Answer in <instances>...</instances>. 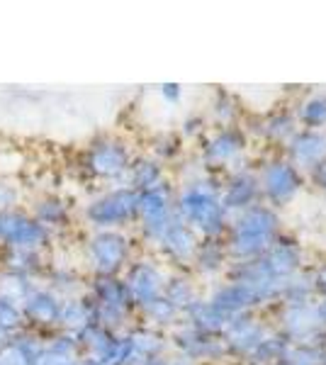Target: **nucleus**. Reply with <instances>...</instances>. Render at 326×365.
Here are the masks:
<instances>
[{"instance_id":"obj_29","label":"nucleus","mask_w":326,"mask_h":365,"mask_svg":"<svg viewBox=\"0 0 326 365\" xmlns=\"http://www.w3.org/2000/svg\"><path fill=\"white\" fill-rule=\"evenodd\" d=\"M34 285H37V280L27 278V275H20V273H13V270L0 268V297L17 304V307L25 302L29 292L34 290Z\"/></svg>"},{"instance_id":"obj_4","label":"nucleus","mask_w":326,"mask_h":365,"mask_svg":"<svg viewBox=\"0 0 326 365\" xmlns=\"http://www.w3.org/2000/svg\"><path fill=\"white\" fill-rule=\"evenodd\" d=\"M86 295L93 302L96 324L110 329V331H124V324L132 317L134 304L127 287H124L122 275H117V278H93L88 282Z\"/></svg>"},{"instance_id":"obj_44","label":"nucleus","mask_w":326,"mask_h":365,"mask_svg":"<svg viewBox=\"0 0 326 365\" xmlns=\"http://www.w3.org/2000/svg\"><path fill=\"white\" fill-rule=\"evenodd\" d=\"M317 312H319V319H322V324L326 327V299H324V302H319V304H317Z\"/></svg>"},{"instance_id":"obj_46","label":"nucleus","mask_w":326,"mask_h":365,"mask_svg":"<svg viewBox=\"0 0 326 365\" xmlns=\"http://www.w3.org/2000/svg\"><path fill=\"white\" fill-rule=\"evenodd\" d=\"M170 365H198V363H193V361H188V358H170Z\"/></svg>"},{"instance_id":"obj_6","label":"nucleus","mask_w":326,"mask_h":365,"mask_svg":"<svg viewBox=\"0 0 326 365\" xmlns=\"http://www.w3.org/2000/svg\"><path fill=\"white\" fill-rule=\"evenodd\" d=\"M136 200L139 192H134L132 187H112L103 195L93 197L83 207V217L93 229H120L129 222H136Z\"/></svg>"},{"instance_id":"obj_39","label":"nucleus","mask_w":326,"mask_h":365,"mask_svg":"<svg viewBox=\"0 0 326 365\" xmlns=\"http://www.w3.org/2000/svg\"><path fill=\"white\" fill-rule=\"evenodd\" d=\"M153 151H156V156L158 158H170L173 154H178V139L175 137H170V134H165V137H161L153 144Z\"/></svg>"},{"instance_id":"obj_7","label":"nucleus","mask_w":326,"mask_h":365,"mask_svg":"<svg viewBox=\"0 0 326 365\" xmlns=\"http://www.w3.org/2000/svg\"><path fill=\"white\" fill-rule=\"evenodd\" d=\"M175 217V195L170 190L168 182L151 187V190L139 192L136 200V222L141 227L146 241L158 244V239L163 237V232Z\"/></svg>"},{"instance_id":"obj_3","label":"nucleus","mask_w":326,"mask_h":365,"mask_svg":"<svg viewBox=\"0 0 326 365\" xmlns=\"http://www.w3.org/2000/svg\"><path fill=\"white\" fill-rule=\"evenodd\" d=\"M86 263L93 278H117L132 258V241L120 229H96L86 241Z\"/></svg>"},{"instance_id":"obj_17","label":"nucleus","mask_w":326,"mask_h":365,"mask_svg":"<svg viewBox=\"0 0 326 365\" xmlns=\"http://www.w3.org/2000/svg\"><path fill=\"white\" fill-rule=\"evenodd\" d=\"M158 249L165 258H170L173 263H188L195 258V251L200 246V239L195 234V229H190L183 220L173 217V222L168 225V229L163 232V237L158 239Z\"/></svg>"},{"instance_id":"obj_33","label":"nucleus","mask_w":326,"mask_h":365,"mask_svg":"<svg viewBox=\"0 0 326 365\" xmlns=\"http://www.w3.org/2000/svg\"><path fill=\"white\" fill-rule=\"evenodd\" d=\"M314 295V285H312V275H292L285 282V290H282V299L285 304H295V302H310Z\"/></svg>"},{"instance_id":"obj_10","label":"nucleus","mask_w":326,"mask_h":365,"mask_svg":"<svg viewBox=\"0 0 326 365\" xmlns=\"http://www.w3.org/2000/svg\"><path fill=\"white\" fill-rule=\"evenodd\" d=\"M124 287H127L129 297H132L134 309H141L146 304H151L153 299L163 295L165 275L163 270L156 266L149 258H141V261H129V266L124 268Z\"/></svg>"},{"instance_id":"obj_11","label":"nucleus","mask_w":326,"mask_h":365,"mask_svg":"<svg viewBox=\"0 0 326 365\" xmlns=\"http://www.w3.org/2000/svg\"><path fill=\"white\" fill-rule=\"evenodd\" d=\"M258 185L272 205H285L297 195L302 187V175L290 161H270L260 170Z\"/></svg>"},{"instance_id":"obj_22","label":"nucleus","mask_w":326,"mask_h":365,"mask_svg":"<svg viewBox=\"0 0 326 365\" xmlns=\"http://www.w3.org/2000/svg\"><path fill=\"white\" fill-rule=\"evenodd\" d=\"M258 192H260V185H258L256 175L236 173L234 178L227 182V187H224V195L219 200H222V207L227 212H231V210L244 212V210L256 205Z\"/></svg>"},{"instance_id":"obj_25","label":"nucleus","mask_w":326,"mask_h":365,"mask_svg":"<svg viewBox=\"0 0 326 365\" xmlns=\"http://www.w3.org/2000/svg\"><path fill=\"white\" fill-rule=\"evenodd\" d=\"M93 322H96V312H93V302L86 292L63 299L61 322H58V329H61V331L78 334L81 329H86L88 324H93Z\"/></svg>"},{"instance_id":"obj_8","label":"nucleus","mask_w":326,"mask_h":365,"mask_svg":"<svg viewBox=\"0 0 326 365\" xmlns=\"http://www.w3.org/2000/svg\"><path fill=\"white\" fill-rule=\"evenodd\" d=\"M51 241H54V234L41 227L27 210L17 207L10 212H0V246L46 253L51 249Z\"/></svg>"},{"instance_id":"obj_38","label":"nucleus","mask_w":326,"mask_h":365,"mask_svg":"<svg viewBox=\"0 0 326 365\" xmlns=\"http://www.w3.org/2000/svg\"><path fill=\"white\" fill-rule=\"evenodd\" d=\"M81 358L78 356H66V353H56L51 349H41L37 361H34V365H78Z\"/></svg>"},{"instance_id":"obj_40","label":"nucleus","mask_w":326,"mask_h":365,"mask_svg":"<svg viewBox=\"0 0 326 365\" xmlns=\"http://www.w3.org/2000/svg\"><path fill=\"white\" fill-rule=\"evenodd\" d=\"M215 113H217L219 120L224 122V125H227L231 117H234V103L229 100L227 93H219V98H217V103H215Z\"/></svg>"},{"instance_id":"obj_43","label":"nucleus","mask_w":326,"mask_h":365,"mask_svg":"<svg viewBox=\"0 0 326 365\" xmlns=\"http://www.w3.org/2000/svg\"><path fill=\"white\" fill-rule=\"evenodd\" d=\"M312 180H314V185H317V187L326 190V158L312 168Z\"/></svg>"},{"instance_id":"obj_36","label":"nucleus","mask_w":326,"mask_h":365,"mask_svg":"<svg viewBox=\"0 0 326 365\" xmlns=\"http://www.w3.org/2000/svg\"><path fill=\"white\" fill-rule=\"evenodd\" d=\"M302 122L307 127L326 125V96H314L302 105Z\"/></svg>"},{"instance_id":"obj_24","label":"nucleus","mask_w":326,"mask_h":365,"mask_svg":"<svg viewBox=\"0 0 326 365\" xmlns=\"http://www.w3.org/2000/svg\"><path fill=\"white\" fill-rule=\"evenodd\" d=\"M163 180V166L158 158H132V166L127 170V178H124V185L132 187L134 192H144L151 190V187L161 185Z\"/></svg>"},{"instance_id":"obj_16","label":"nucleus","mask_w":326,"mask_h":365,"mask_svg":"<svg viewBox=\"0 0 326 365\" xmlns=\"http://www.w3.org/2000/svg\"><path fill=\"white\" fill-rule=\"evenodd\" d=\"M27 212L39 222L41 227L49 229L54 237L58 232H63V229H68L71 222H73L71 205L66 202V197L56 195V192H41V195L32 200V205H29Z\"/></svg>"},{"instance_id":"obj_26","label":"nucleus","mask_w":326,"mask_h":365,"mask_svg":"<svg viewBox=\"0 0 326 365\" xmlns=\"http://www.w3.org/2000/svg\"><path fill=\"white\" fill-rule=\"evenodd\" d=\"M244 151V134L239 129H222L205 146L207 163H229Z\"/></svg>"},{"instance_id":"obj_14","label":"nucleus","mask_w":326,"mask_h":365,"mask_svg":"<svg viewBox=\"0 0 326 365\" xmlns=\"http://www.w3.org/2000/svg\"><path fill=\"white\" fill-rule=\"evenodd\" d=\"M268 334L270 329H265L260 322L251 319L248 314H236L231 317L227 331H224V349L236 353V356L248 358Z\"/></svg>"},{"instance_id":"obj_41","label":"nucleus","mask_w":326,"mask_h":365,"mask_svg":"<svg viewBox=\"0 0 326 365\" xmlns=\"http://www.w3.org/2000/svg\"><path fill=\"white\" fill-rule=\"evenodd\" d=\"M158 93H161V98L165 100V103L175 105L183 96V88L178 83H163V86H158Z\"/></svg>"},{"instance_id":"obj_28","label":"nucleus","mask_w":326,"mask_h":365,"mask_svg":"<svg viewBox=\"0 0 326 365\" xmlns=\"http://www.w3.org/2000/svg\"><path fill=\"white\" fill-rule=\"evenodd\" d=\"M127 334H129V339H132V346H134V353H136V361H139V365H144L149 358L163 356L165 339L158 329L139 327V329H127Z\"/></svg>"},{"instance_id":"obj_32","label":"nucleus","mask_w":326,"mask_h":365,"mask_svg":"<svg viewBox=\"0 0 326 365\" xmlns=\"http://www.w3.org/2000/svg\"><path fill=\"white\" fill-rule=\"evenodd\" d=\"M193 261H195V266H198V270H203V273H215V270L222 268L224 249L217 244L215 239H207L198 246Z\"/></svg>"},{"instance_id":"obj_48","label":"nucleus","mask_w":326,"mask_h":365,"mask_svg":"<svg viewBox=\"0 0 326 365\" xmlns=\"http://www.w3.org/2000/svg\"><path fill=\"white\" fill-rule=\"evenodd\" d=\"M322 365H326V356H324V363H322Z\"/></svg>"},{"instance_id":"obj_12","label":"nucleus","mask_w":326,"mask_h":365,"mask_svg":"<svg viewBox=\"0 0 326 365\" xmlns=\"http://www.w3.org/2000/svg\"><path fill=\"white\" fill-rule=\"evenodd\" d=\"M282 329H285V336L292 344L317 341L322 336V329H324L322 319H319L317 304L312 302L285 304V309H282Z\"/></svg>"},{"instance_id":"obj_18","label":"nucleus","mask_w":326,"mask_h":365,"mask_svg":"<svg viewBox=\"0 0 326 365\" xmlns=\"http://www.w3.org/2000/svg\"><path fill=\"white\" fill-rule=\"evenodd\" d=\"M41 349H44V334L22 329V331L3 341V346H0V365H34Z\"/></svg>"},{"instance_id":"obj_1","label":"nucleus","mask_w":326,"mask_h":365,"mask_svg":"<svg viewBox=\"0 0 326 365\" xmlns=\"http://www.w3.org/2000/svg\"><path fill=\"white\" fill-rule=\"evenodd\" d=\"M175 217L195 229V234H205L207 239L219 237L227 227V210L222 207L215 187L207 182H190L178 192Z\"/></svg>"},{"instance_id":"obj_42","label":"nucleus","mask_w":326,"mask_h":365,"mask_svg":"<svg viewBox=\"0 0 326 365\" xmlns=\"http://www.w3.org/2000/svg\"><path fill=\"white\" fill-rule=\"evenodd\" d=\"M312 285H314V295H322L326 299V266L317 268V273L312 275Z\"/></svg>"},{"instance_id":"obj_35","label":"nucleus","mask_w":326,"mask_h":365,"mask_svg":"<svg viewBox=\"0 0 326 365\" xmlns=\"http://www.w3.org/2000/svg\"><path fill=\"white\" fill-rule=\"evenodd\" d=\"M263 134L270 137L272 141H285V139H292L295 134V120L290 115H272L265 120L263 125Z\"/></svg>"},{"instance_id":"obj_21","label":"nucleus","mask_w":326,"mask_h":365,"mask_svg":"<svg viewBox=\"0 0 326 365\" xmlns=\"http://www.w3.org/2000/svg\"><path fill=\"white\" fill-rule=\"evenodd\" d=\"M183 314L188 317V324H190L193 329H198V331H203V334H210V336L224 334L231 322V317L224 314L222 309H217L210 299H198V297L188 304Z\"/></svg>"},{"instance_id":"obj_9","label":"nucleus","mask_w":326,"mask_h":365,"mask_svg":"<svg viewBox=\"0 0 326 365\" xmlns=\"http://www.w3.org/2000/svg\"><path fill=\"white\" fill-rule=\"evenodd\" d=\"M61 304L63 299L51 287H46L44 282H37L25 302L20 304L25 327L37 334H44V336L56 331L58 322H61Z\"/></svg>"},{"instance_id":"obj_37","label":"nucleus","mask_w":326,"mask_h":365,"mask_svg":"<svg viewBox=\"0 0 326 365\" xmlns=\"http://www.w3.org/2000/svg\"><path fill=\"white\" fill-rule=\"evenodd\" d=\"M22 202V187L8 175H0V212L17 210Z\"/></svg>"},{"instance_id":"obj_49","label":"nucleus","mask_w":326,"mask_h":365,"mask_svg":"<svg viewBox=\"0 0 326 365\" xmlns=\"http://www.w3.org/2000/svg\"><path fill=\"white\" fill-rule=\"evenodd\" d=\"M277 365H280V363H277Z\"/></svg>"},{"instance_id":"obj_5","label":"nucleus","mask_w":326,"mask_h":365,"mask_svg":"<svg viewBox=\"0 0 326 365\" xmlns=\"http://www.w3.org/2000/svg\"><path fill=\"white\" fill-rule=\"evenodd\" d=\"M132 158L134 156L129 151L127 141L115 137H100L83 154V170L93 180L117 182L127 178Z\"/></svg>"},{"instance_id":"obj_23","label":"nucleus","mask_w":326,"mask_h":365,"mask_svg":"<svg viewBox=\"0 0 326 365\" xmlns=\"http://www.w3.org/2000/svg\"><path fill=\"white\" fill-rule=\"evenodd\" d=\"M210 302L215 304L217 309H222L224 314H229V317L246 314V309H251V307H256V304H260L258 297H256V292H253L251 287L241 285V282H234V280H231L229 285L219 287L215 295L210 297Z\"/></svg>"},{"instance_id":"obj_19","label":"nucleus","mask_w":326,"mask_h":365,"mask_svg":"<svg viewBox=\"0 0 326 365\" xmlns=\"http://www.w3.org/2000/svg\"><path fill=\"white\" fill-rule=\"evenodd\" d=\"M0 268L13 270V273L27 275V278L41 282L49 261L44 251L34 249H15V246H0Z\"/></svg>"},{"instance_id":"obj_47","label":"nucleus","mask_w":326,"mask_h":365,"mask_svg":"<svg viewBox=\"0 0 326 365\" xmlns=\"http://www.w3.org/2000/svg\"><path fill=\"white\" fill-rule=\"evenodd\" d=\"M5 339H8V336H5V334L0 331V346H3V341H5Z\"/></svg>"},{"instance_id":"obj_30","label":"nucleus","mask_w":326,"mask_h":365,"mask_svg":"<svg viewBox=\"0 0 326 365\" xmlns=\"http://www.w3.org/2000/svg\"><path fill=\"white\" fill-rule=\"evenodd\" d=\"M163 297L168 299L173 307L180 312H185L188 304L195 299V287L193 282L188 278H180V275H175V278H165V285H163Z\"/></svg>"},{"instance_id":"obj_27","label":"nucleus","mask_w":326,"mask_h":365,"mask_svg":"<svg viewBox=\"0 0 326 365\" xmlns=\"http://www.w3.org/2000/svg\"><path fill=\"white\" fill-rule=\"evenodd\" d=\"M41 282H44L46 287H51L61 299H68V297H76L86 292V285H83L78 270L68 268V266H56V263H49Z\"/></svg>"},{"instance_id":"obj_45","label":"nucleus","mask_w":326,"mask_h":365,"mask_svg":"<svg viewBox=\"0 0 326 365\" xmlns=\"http://www.w3.org/2000/svg\"><path fill=\"white\" fill-rule=\"evenodd\" d=\"M78 365H105V363H100V361H96V358H88V356H81V361H78Z\"/></svg>"},{"instance_id":"obj_20","label":"nucleus","mask_w":326,"mask_h":365,"mask_svg":"<svg viewBox=\"0 0 326 365\" xmlns=\"http://www.w3.org/2000/svg\"><path fill=\"white\" fill-rule=\"evenodd\" d=\"M287 154L295 168H314L326 158V137L319 132H312V129L295 132L292 139L287 141Z\"/></svg>"},{"instance_id":"obj_34","label":"nucleus","mask_w":326,"mask_h":365,"mask_svg":"<svg viewBox=\"0 0 326 365\" xmlns=\"http://www.w3.org/2000/svg\"><path fill=\"white\" fill-rule=\"evenodd\" d=\"M25 327V319H22V309L17 304L8 302V299L0 297V331L5 336H13V334L22 331Z\"/></svg>"},{"instance_id":"obj_2","label":"nucleus","mask_w":326,"mask_h":365,"mask_svg":"<svg viewBox=\"0 0 326 365\" xmlns=\"http://www.w3.org/2000/svg\"><path fill=\"white\" fill-rule=\"evenodd\" d=\"M277 215L265 205H253L244 212L231 225V239L229 251L231 256L241 258V261H251L258 258L277 237Z\"/></svg>"},{"instance_id":"obj_31","label":"nucleus","mask_w":326,"mask_h":365,"mask_svg":"<svg viewBox=\"0 0 326 365\" xmlns=\"http://www.w3.org/2000/svg\"><path fill=\"white\" fill-rule=\"evenodd\" d=\"M141 314L146 317V322H149V327L151 329H163V327H170L178 317H180V312H178L173 304L168 302L163 295L158 297V299H153L151 304H146V307H141L139 309Z\"/></svg>"},{"instance_id":"obj_15","label":"nucleus","mask_w":326,"mask_h":365,"mask_svg":"<svg viewBox=\"0 0 326 365\" xmlns=\"http://www.w3.org/2000/svg\"><path fill=\"white\" fill-rule=\"evenodd\" d=\"M258 261L263 263V268L268 270L272 278L277 280H290L300 268L302 251L292 239H285L277 234L275 241L258 256Z\"/></svg>"},{"instance_id":"obj_13","label":"nucleus","mask_w":326,"mask_h":365,"mask_svg":"<svg viewBox=\"0 0 326 365\" xmlns=\"http://www.w3.org/2000/svg\"><path fill=\"white\" fill-rule=\"evenodd\" d=\"M173 346L180 351L183 358L198 363V361H215L217 356H222L224 351V341H219L217 336H210V334H203L198 329H193L190 324L185 327H178L173 331Z\"/></svg>"}]
</instances>
